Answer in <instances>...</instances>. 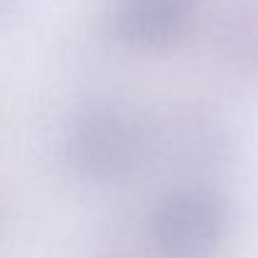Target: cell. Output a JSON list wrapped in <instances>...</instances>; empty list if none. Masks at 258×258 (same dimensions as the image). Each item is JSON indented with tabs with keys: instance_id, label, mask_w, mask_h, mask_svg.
<instances>
[{
	"instance_id": "4",
	"label": "cell",
	"mask_w": 258,
	"mask_h": 258,
	"mask_svg": "<svg viewBox=\"0 0 258 258\" xmlns=\"http://www.w3.org/2000/svg\"><path fill=\"white\" fill-rule=\"evenodd\" d=\"M18 16V0H0V31L11 26Z\"/></svg>"
},
{
	"instance_id": "1",
	"label": "cell",
	"mask_w": 258,
	"mask_h": 258,
	"mask_svg": "<svg viewBox=\"0 0 258 258\" xmlns=\"http://www.w3.org/2000/svg\"><path fill=\"white\" fill-rule=\"evenodd\" d=\"M135 121L111 104L79 109L63 132V160L84 180L111 182L132 172L140 160Z\"/></svg>"
},
{
	"instance_id": "2",
	"label": "cell",
	"mask_w": 258,
	"mask_h": 258,
	"mask_svg": "<svg viewBox=\"0 0 258 258\" xmlns=\"http://www.w3.org/2000/svg\"><path fill=\"white\" fill-rule=\"evenodd\" d=\"M150 235L162 258H215L228 235V205L210 187H177L155 208Z\"/></svg>"
},
{
	"instance_id": "3",
	"label": "cell",
	"mask_w": 258,
	"mask_h": 258,
	"mask_svg": "<svg viewBox=\"0 0 258 258\" xmlns=\"http://www.w3.org/2000/svg\"><path fill=\"white\" fill-rule=\"evenodd\" d=\"M195 8L198 0H116L114 26L124 43L162 51L190 31Z\"/></svg>"
}]
</instances>
